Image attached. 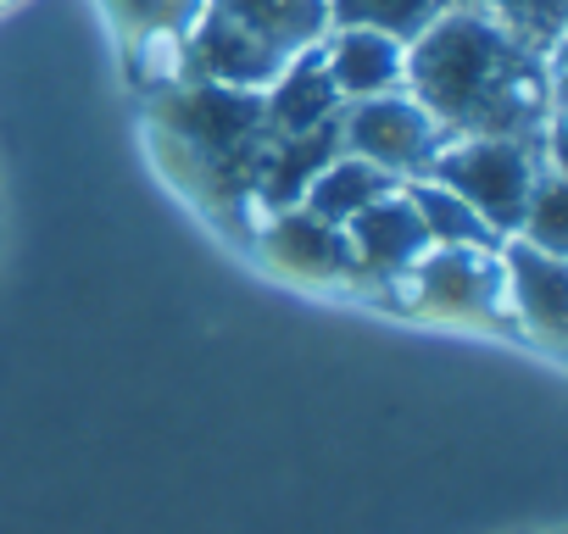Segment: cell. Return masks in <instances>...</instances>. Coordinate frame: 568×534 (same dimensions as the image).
Listing matches in <instances>:
<instances>
[{"instance_id":"6da1fadb","label":"cell","mask_w":568,"mask_h":534,"mask_svg":"<svg viewBox=\"0 0 568 534\" xmlns=\"http://www.w3.org/2000/svg\"><path fill=\"white\" fill-rule=\"evenodd\" d=\"M413 84L429 117L457 129H485L496 140L529 129L535 90L518 45L479 12H440L413 51Z\"/></svg>"},{"instance_id":"7a4b0ae2","label":"cell","mask_w":568,"mask_h":534,"mask_svg":"<svg viewBox=\"0 0 568 534\" xmlns=\"http://www.w3.org/2000/svg\"><path fill=\"white\" fill-rule=\"evenodd\" d=\"M429 167L457 201H468L479 212L485 228H518L524 223V206L535 195V167H529V151L518 140H496V134L479 140L474 134L457 151L435 156Z\"/></svg>"},{"instance_id":"3957f363","label":"cell","mask_w":568,"mask_h":534,"mask_svg":"<svg viewBox=\"0 0 568 534\" xmlns=\"http://www.w3.org/2000/svg\"><path fill=\"white\" fill-rule=\"evenodd\" d=\"M341 134L357 145L363 162L385 167V173H407V167H429L440 151H435V123L424 106L413 101H363Z\"/></svg>"},{"instance_id":"277c9868","label":"cell","mask_w":568,"mask_h":534,"mask_svg":"<svg viewBox=\"0 0 568 534\" xmlns=\"http://www.w3.org/2000/svg\"><path fill=\"white\" fill-rule=\"evenodd\" d=\"M335 95H357V101H374V95H390L396 79H402V51L390 34H374V29H341V40L329 45V57H318Z\"/></svg>"},{"instance_id":"5b68a950","label":"cell","mask_w":568,"mask_h":534,"mask_svg":"<svg viewBox=\"0 0 568 534\" xmlns=\"http://www.w3.org/2000/svg\"><path fill=\"white\" fill-rule=\"evenodd\" d=\"M217 12H229L273 57H291V51H302V45H313L324 34L329 0H223Z\"/></svg>"},{"instance_id":"8992f818","label":"cell","mask_w":568,"mask_h":534,"mask_svg":"<svg viewBox=\"0 0 568 534\" xmlns=\"http://www.w3.org/2000/svg\"><path fill=\"white\" fill-rule=\"evenodd\" d=\"M352 223H357V250H363L368 261H379V267H396V261L418 256L424 239H429V228H424V217L413 212V201H374V206H363Z\"/></svg>"},{"instance_id":"52a82bcc","label":"cell","mask_w":568,"mask_h":534,"mask_svg":"<svg viewBox=\"0 0 568 534\" xmlns=\"http://www.w3.org/2000/svg\"><path fill=\"white\" fill-rule=\"evenodd\" d=\"M201 57L212 68V79H234V84H256V79H273L278 73V57L251 40L229 12H212L206 29H201Z\"/></svg>"},{"instance_id":"ba28073f","label":"cell","mask_w":568,"mask_h":534,"mask_svg":"<svg viewBox=\"0 0 568 534\" xmlns=\"http://www.w3.org/2000/svg\"><path fill=\"white\" fill-rule=\"evenodd\" d=\"M385 189H390V173L385 167H374V162H335V167H324L318 178H313V217H329V223H346V217H357L363 206H374V201H385Z\"/></svg>"},{"instance_id":"9c48e42d","label":"cell","mask_w":568,"mask_h":534,"mask_svg":"<svg viewBox=\"0 0 568 534\" xmlns=\"http://www.w3.org/2000/svg\"><path fill=\"white\" fill-rule=\"evenodd\" d=\"M440 12L446 0H329V18L341 29H374L390 40H418Z\"/></svg>"},{"instance_id":"30bf717a","label":"cell","mask_w":568,"mask_h":534,"mask_svg":"<svg viewBox=\"0 0 568 534\" xmlns=\"http://www.w3.org/2000/svg\"><path fill=\"white\" fill-rule=\"evenodd\" d=\"M335 101H341V95H335L324 62H302V68L284 73V84H278V95H273V123H278L284 134H307V129L329 123Z\"/></svg>"},{"instance_id":"8fae6325","label":"cell","mask_w":568,"mask_h":534,"mask_svg":"<svg viewBox=\"0 0 568 534\" xmlns=\"http://www.w3.org/2000/svg\"><path fill=\"white\" fill-rule=\"evenodd\" d=\"M513 279H518V301L524 312L557 335L562 329V261L551 250H535V245H518L513 250Z\"/></svg>"},{"instance_id":"7c38bea8","label":"cell","mask_w":568,"mask_h":534,"mask_svg":"<svg viewBox=\"0 0 568 534\" xmlns=\"http://www.w3.org/2000/svg\"><path fill=\"white\" fill-rule=\"evenodd\" d=\"M413 212L424 217V228L429 234H440V239H452V245H485L490 239V228L479 223V212L468 206V201H457L452 189H429V184H418L413 189Z\"/></svg>"},{"instance_id":"4fadbf2b","label":"cell","mask_w":568,"mask_h":534,"mask_svg":"<svg viewBox=\"0 0 568 534\" xmlns=\"http://www.w3.org/2000/svg\"><path fill=\"white\" fill-rule=\"evenodd\" d=\"M335 140H341V129H335V123H318V129L296 134L291 145L278 151V167H273V195H296L302 184H313V178H318V167L335 156Z\"/></svg>"},{"instance_id":"5bb4252c","label":"cell","mask_w":568,"mask_h":534,"mask_svg":"<svg viewBox=\"0 0 568 534\" xmlns=\"http://www.w3.org/2000/svg\"><path fill=\"white\" fill-rule=\"evenodd\" d=\"M518 228H529L535 234V250H562V184L546 173V178H535V195H529V206H524V223Z\"/></svg>"},{"instance_id":"9a60e30c","label":"cell","mask_w":568,"mask_h":534,"mask_svg":"<svg viewBox=\"0 0 568 534\" xmlns=\"http://www.w3.org/2000/svg\"><path fill=\"white\" fill-rule=\"evenodd\" d=\"M474 7H496V12H507V18H535L546 34L557 29V7H562V0H474Z\"/></svg>"}]
</instances>
